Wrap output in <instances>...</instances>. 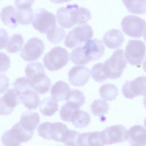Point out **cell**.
<instances>
[{"label":"cell","mask_w":146,"mask_h":146,"mask_svg":"<svg viewBox=\"0 0 146 146\" xmlns=\"http://www.w3.org/2000/svg\"><path fill=\"white\" fill-rule=\"evenodd\" d=\"M25 72L31 87L37 93L43 94L49 91L51 82L45 74L44 67L41 63L36 62L28 63Z\"/></svg>","instance_id":"cell-1"},{"label":"cell","mask_w":146,"mask_h":146,"mask_svg":"<svg viewBox=\"0 0 146 146\" xmlns=\"http://www.w3.org/2000/svg\"><path fill=\"white\" fill-rule=\"evenodd\" d=\"M124 50H116L104 63V71L108 78L115 79L120 78L127 66Z\"/></svg>","instance_id":"cell-2"},{"label":"cell","mask_w":146,"mask_h":146,"mask_svg":"<svg viewBox=\"0 0 146 146\" xmlns=\"http://www.w3.org/2000/svg\"><path fill=\"white\" fill-rule=\"evenodd\" d=\"M69 59V53L64 48L56 46L45 54L43 58L45 67L53 71L61 69L66 66Z\"/></svg>","instance_id":"cell-3"},{"label":"cell","mask_w":146,"mask_h":146,"mask_svg":"<svg viewBox=\"0 0 146 146\" xmlns=\"http://www.w3.org/2000/svg\"><path fill=\"white\" fill-rule=\"evenodd\" d=\"M93 35V31L89 25L85 24L78 26L68 33L65 38L64 44L70 48L79 46L89 40Z\"/></svg>","instance_id":"cell-4"},{"label":"cell","mask_w":146,"mask_h":146,"mask_svg":"<svg viewBox=\"0 0 146 146\" xmlns=\"http://www.w3.org/2000/svg\"><path fill=\"white\" fill-rule=\"evenodd\" d=\"M68 129L61 122H45L39 125L37 131L38 135L45 139L62 142Z\"/></svg>","instance_id":"cell-5"},{"label":"cell","mask_w":146,"mask_h":146,"mask_svg":"<svg viewBox=\"0 0 146 146\" xmlns=\"http://www.w3.org/2000/svg\"><path fill=\"white\" fill-rule=\"evenodd\" d=\"M31 23L36 30L46 34L56 26V17L53 13L45 9L39 8L34 13Z\"/></svg>","instance_id":"cell-6"},{"label":"cell","mask_w":146,"mask_h":146,"mask_svg":"<svg viewBox=\"0 0 146 146\" xmlns=\"http://www.w3.org/2000/svg\"><path fill=\"white\" fill-rule=\"evenodd\" d=\"M146 48L140 40H129L125 48L124 55L127 62L132 66L141 64L146 55Z\"/></svg>","instance_id":"cell-7"},{"label":"cell","mask_w":146,"mask_h":146,"mask_svg":"<svg viewBox=\"0 0 146 146\" xmlns=\"http://www.w3.org/2000/svg\"><path fill=\"white\" fill-rule=\"evenodd\" d=\"M121 25L125 34L132 37L139 38L143 35L146 23L144 19L137 16L130 15L122 19Z\"/></svg>","instance_id":"cell-8"},{"label":"cell","mask_w":146,"mask_h":146,"mask_svg":"<svg viewBox=\"0 0 146 146\" xmlns=\"http://www.w3.org/2000/svg\"><path fill=\"white\" fill-rule=\"evenodd\" d=\"M44 49L43 41L38 38L34 37L29 39L24 44L20 55L26 61H35L40 56Z\"/></svg>","instance_id":"cell-9"},{"label":"cell","mask_w":146,"mask_h":146,"mask_svg":"<svg viewBox=\"0 0 146 146\" xmlns=\"http://www.w3.org/2000/svg\"><path fill=\"white\" fill-rule=\"evenodd\" d=\"M105 145L122 143L127 139L128 131L121 125H116L107 127L101 131Z\"/></svg>","instance_id":"cell-10"},{"label":"cell","mask_w":146,"mask_h":146,"mask_svg":"<svg viewBox=\"0 0 146 146\" xmlns=\"http://www.w3.org/2000/svg\"><path fill=\"white\" fill-rule=\"evenodd\" d=\"M124 97L129 99L143 95L146 96V76L138 77L133 80L127 81L122 89Z\"/></svg>","instance_id":"cell-11"},{"label":"cell","mask_w":146,"mask_h":146,"mask_svg":"<svg viewBox=\"0 0 146 146\" xmlns=\"http://www.w3.org/2000/svg\"><path fill=\"white\" fill-rule=\"evenodd\" d=\"M78 7L77 4H68L65 7L59 8L56 13L58 24L63 27L69 29L77 24Z\"/></svg>","instance_id":"cell-12"},{"label":"cell","mask_w":146,"mask_h":146,"mask_svg":"<svg viewBox=\"0 0 146 146\" xmlns=\"http://www.w3.org/2000/svg\"><path fill=\"white\" fill-rule=\"evenodd\" d=\"M21 103V98L14 89L8 90L0 98V114H11L15 108Z\"/></svg>","instance_id":"cell-13"},{"label":"cell","mask_w":146,"mask_h":146,"mask_svg":"<svg viewBox=\"0 0 146 146\" xmlns=\"http://www.w3.org/2000/svg\"><path fill=\"white\" fill-rule=\"evenodd\" d=\"M34 0H15L14 4L17 12L18 23L27 25L31 23L34 13L31 6Z\"/></svg>","instance_id":"cell-14"},{"label":"cell","mask_w":146,"mask_h":146,"mask_svg":"<svg viewBox=\"0 0 146 146\" xmlns=\"http://www.w3.org/2000/svg\"><path fill=\"white\" fill-rule=\"evenodd\" d=\"M18 92L21 96V103L29 110H35L39 106L40 102L39 96L30 84L23 87Z\"/></svg>","instance_id":"cell-15"},{"label":"cell","mask_w":146,"mask_h":146,"mask_svg":"<svg viewBox=\"0 0 146 146\" xmlns=\"http://www.w3.org/2000/svg\"><path fill=\"white\" fill-rule=\"evenodd\" d=\"M89 68L83 66H75L72 67L68 73V79L70 83L76 86H84L90 77Z\"/></svg>","instance_id":"cell-16"},{"label":"cell","mask_w":146,"mask_h":146,"mask_svg":"<svg viewBox=\"0 0 146 146\" xmlns=\"http://www.w3.org/2000/svg\"><path fill=\"white\" fill-rule=\"evenodd\" d=\"M83 47L84 53L89 62L99 59L104 53L105 48L103 42L98 39L89 40Z\"/></svg>","instance_id":"cell-17"},{"label":"cell","mask_w":146,"mask_h":146,"mask_svg":"<svg viewBox=\"0 0 146 146\" xmlns=\"http://www.w3.org/2000/svg\"><path fill=\"white\" fill-rule=\"evenodd\" d=\"M127 141L131 146L146 145V129L142 125H135L128 131Z\"/></svg>","instance_id":"cell-18"},{"label":"cell","mask_w":146,"mask_h":146,"mask_svg":"<svg viewBox=\"0 0 146 146\" xmlns=\"http://www.w3.org/2000/svg\"><path fill=\"white\" fill-rule=\"evenodd\" d=\"M78 146H104L101 132L82 133L77 140Z\"/></svg>","instance_id":"cell-19"},{"label":"cell","mask_w":146,"mask_h":146,"mask_svg":"<svg viewBox=\"0 0 146 146\" xmlns=\"http://www.w3.org/2000/svg\"><path fill=\"white\" fill-rule=\"evenodd\" d=\"M124 40L123 35L119 29H112L106 32L103 37V42L108 48L115 49L119 48Z\"/></svg>","instance_id":"cell-20"},{"label":"cell","mask_w":146,"mask_h":146,"mask_svg":"<svg viewBox=\"0 0 146 146\" xmlns=\"http://www.w3.org/2000/svg\"><path fill=\"white\" fill-rule=\"evenodd\" d=\"M38 113L33 111H26L23 113L19 122L20 125L25 130L34 132L39 123Z\"/></svg>","instance_id":"cell-21"},{"label":"cell","mask_w":146,"mask_h":146,"mask_svg":"<svg viewBox=\"0 0 146 146\" xmlns=\"http://www.w3.org/2000/svg\"><path fill=\"white\" fill-rule=\"evenodd\" d=\"M1 20L4 24L14 28L18 23L17 20V12L14 6L9 5L3 7L0 13Z\"/></svg>","instance_id":"cell-22"},{"label":"cell","mask_w":146,"mask_h":146,"mask_svg":"<svg viewBox=\"0 0 146 146\" xmlns=\"http://www.w3.org/2000/svg\"><path fill=\"white\" fill-rule=\"evenodd\" d=\"M71 91L68 84L62 81L56 82L51 87L50 94L52 98L57 101L67 100Z\"/></svg>","instance_id":"cell-23"},{"label":"cell","mask_w":146,"mask_h":146,"mask_svg":"<svg viewBox=\"0 0 146 146\" xmlns=\"http://www.w3.org/2000/svg\"><path fill=\"white\" fill-rule=\"evenodd\" d=\"M9 130L15 141L20 145L21 143L26 142L31 140L34 133L25 130L19 122L15 123Z\"/></svg>","instance_id":"cell-24"},{"label":"cell","mask_w":146,"mask_h":146,"mask_svg":"<svg viewBox=\"0 0 146 146\" xmlns=\"http://www.w3.org/2000/svg\"><path fill=\"white\" fill-rule=\"evenodd\" d=\"M58 101L52 97L46 98L40 102V112L44 116H51L58 110Z\"/></svg>","instance_id":"cell-25"},{"label":"cell","mask_w":146,"mask_h":146,"mask_svg":"<svg viewBox=\"0 0 146 146\" xmlns=\"http://www.w3.org/2000/svg\"><path fill=\"white\" fill-rule=\"evenodd\" d=\"M90 120V115L88 113L79 109L76 110L73 114L71 121L75 127L82 128L89 125Z\"/></svg>","instance_id":"cell-26"},{"label":"cell","mask_w":146,"mask_h":146,"mask_svg":"<svg viewBox=\"0 0 146 146\" xmlns=\"http://www.w3.org/2000/svg\"><path fill=\"white\" fill-rule=\"evenodd\" d=\"M24 39L21 34H15L9 38L6 49L9 53L17 52L22 49Z\"/></svg>","instance_id":"cell-27"},{"label":"cell","mask_w":146,"mask_h":146,"mask_svg":"<svg viewBox=\"0 0 146 146\" xmlns=\"http://www.w3.org/2000/svg\"><path fill=\"white\" fill-rule=\"evenodd\" d=\"M99 92L101 98L108 101L115 99L118 94L117 87L114 84L110 83L103 85L100 89Z\"/></svg>","instance_id":"cell-28"},{"label":"cell","mask_w":146,"mask_h":146,"mask_svg":"<svg viewBox=\"0 0 146 146\" xmlns=\"http://www.w3.org/2000/svg\"><path fill=\"white\" fill-rule=\"evenodd\" d=\"M128 11L135 14H143L146 11V0H123Z\"/></svg>","instance_id":"cell-29"},{"label":"cell","mask_w":146,"mask_h":146,"mask_svg":"<svg viewBox=\"0 0 146 146\" xmlns=\"http://www.w3.org/2000/svg\"><path fill=\"white\" fill-rule=\"evenodd\" d=\"M70 58L71 61L76 65H84L90 62L84 53L83 46L74 49L70 54Z\"/></svg>","instance_id":"cell-30"},{"label":"cell","mask_w":146,"mask_h":146,"mask_svg":"<svg viewBox=\"0 0 146 146\" xmlns=\"http://www.w3.org/2000/svg\"><path fill=\"white\" fill-rule=\"evenodd\" d=\"M79 109L75 104L67 101L60 108V114L61 119L64 121L70 122L73 114L76 110Z\"/></svg>","instance_id":"cell-31"},{"label":"cell","mask_w":146,"mask_h":146,"mask_svg":"<svg viewBox=\"0 0 146 146\" xmlns=\"http://www.w3.org/2000/svg\"><path fill=\"white\" fill-rule=\"evenodd\" d=\"M92 113L96 116H101L107 113L109 109L108 104L105 100L100 99L94 100L91 107Z\"/></svg>","instance_id":"cell-32"},{"label":"cell","mask_w":146,"mask_h":146,"mask_svg":"<svg viewBox=\"0 0 146 146\" xmlns=\"http://www.w3.org/2000/svg\"><path fill=\"white\" fill-rule=\"evenodd\" d=\"M66 31L62 27L56 26L52 30L46 34L47 39L54 44L61 41L66 35Z\"/></svg>","instance_id":"cell-33"},{"label":"cell","mask_w":146,"mask_h":146,"mask_svg":"<svg viewBox=\"0 0 146 146\" xmlns=\"http://www.w3.org/2000/svg\"><path fill=\"white\" fill-rule=\"evenodd\" d=\"M91 72L92 78L96 82H103L108 78L104 71V63H99L94 65Z\"/></svg>","instance_id":"cell-34"},{"label":"cell","mask_w":146,"mask_h":146,"mask_svg":"<svg viewBox=\"0 0 146 146\" xmlns=\"http://www.w3.org/2000/svg\"><path fill=\"white\" fill-rule=\"evenodd\" d=\"M85 98L83 92L78 90H71L66 101L70 102L76 105L79 108L85 103Z\"/></svg>","instance_id":"cell-35"},{"label":"cell","mask_w":146,"mask_h":146,"mask_svg":"<svg viewBox=\"0 0 146 146\" xmlns=\"http://www.w3.org/2000/svg\"><path fill=\"white\" fill-rule=\"evenodd\" d=\"M80 134L78 132L69 129L68 134L63 143L67 146H78L77 140Z\"/></svg>","instance_id":"cell-36"},{"label":"cell","mask_w":146,"mask_h":146,"mask_svg":"<svg viewBox=\"0 0 146 146\" xmlns=\"http://www.w3.org/2000/svg\"><path fill=\"white\" fill-rule=\"evenodd\" d=\"M1 65L2 66L3 70L4 68L5 71L9 67L10 63L9 58L5 53L3 52H0Z\"/></svg>","instance_id":"cell-37"},{"label":"cell","mask_w":146,"mask_h":146,"mask_svg":"<svg viewBox=\"0 0 146 146\" xmlns=\"http://www.w3.org/2000/svg\"><path fill=\"white\" fill-rule=\"evenodd\" d=\"M1 45L0 49L4 48L7 45L9 38L8 34L5 30L2 28L0 29Z\"/></svg>","instance_id":"cell-38"},{"label":"cell","mask_w":146,"mask_h":146,"mask_svg":"<svg viewBox=\"0 0 146 146\" xmlns=\"http://www.w3.org/2000/svg\"><path fill=\"white\" fill-rule=\"evenodd\" d=\"M143 68L144 71L146 72V58L143 63Z\"/></svg>","instance_id":"cell-39"},{"label":"cell","mask_w":146,"mask_h":146,"mask_svg":"<svg viewBox=\"0 0 146 146\" xmlns=\"http://www.w3.org/2000/svg\"><path fill=\"white\" fill-rule=\"evenodd\" d=\"M144 97H145L143 100V104L144 105V108L146 109V96Z\"/></svg>","instance_id":"cell-40"},{"label":"cell","mask_w":146,"mask_h":146,"mask_svg":"<svg viewBox=\"0 0 146 146\" xmlns=\"http://www.w3.org/2000/svg\"><path fill=\"white\" fill-rule=\"evenodd\" d=\"M143 38L145 41L146 42V28L145 29L144 32Z\"/></svg>","instance_id":"cell-41"},{"label":"cell","mask_w":146,"mask_h":146,"mask_svg":"<svg viewBox=\"0 0 146 146\" xmlns=\"http://www.w3.org/2000/svg\"><path fill=\"white\" fill-rule=\"evenodd\" d=\"M144 126L146 128V117L145 118V119H144Z\"/></svg>","instance_id":"cell-42"}]
</instances>
